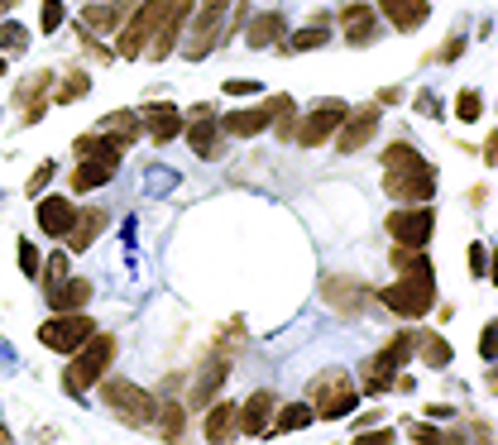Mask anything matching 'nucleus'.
Listing matches in <instances>:
<instances>
[{
  "label": "nucleus",
  "mask_w": 498,
  "mask_h": 445,
  "mask_svg": "<svg viewBox=\"0 0 498 445\" xmlns=\"http://www.w3.org/2000/svg\"><path fill=\"white\" fill-rule=\"evenodd\" d=\"M412 436H422V441H441V431H436V426H426V422H412Z\"/></svg>",
  "instance_id": "54"
},
{
  "label": "nucleus",
  "mask_w": 498,
  "mask_h": 445,
  "mask_svg": "<svg viewBox=\"0 0 498 445\" xmlns=\"http://www.w3.org/2000/svg\"><path fill=\"white\" fill-rule=\"evenodd\" d=\"M183 416H187V407H183V402H163L154 422H159V431H163V436H183Z\"/></svg>",
  "instance_id": "39"
},
{
  "label": "nucleus",
  "mask_w": 498,
  "mask_h": 445,
  "mask_svg": "<svg viewBox=\"0 0 498 445\" xmlns=\"http://www.w3.org/2000/svg\"><path fill=\"white\" fill-rule=\"evenodd\" d=\"M379 116H383V106H379V101L350 110V116L340 120V130H336V149H340V154H359V149H365L369 139L379 134Z\"/></svg>",
  "instance_id": "14"
},
{
  "label": "nucleus",
  "mask_w": 498,
  "mask_h": 445,
  "mask_svg": "<svg viewBox=\"0 0 498 445\" xmlns=\"http://www.w3.org/2000/svg\"><path fill=\"white\" fill-rule=\"evenodd\" d=\"M307 402H312V412L322 416V422H340V416H350L359 407V383L345 369H326V373L312 379Z\"/></svg>",
  "instance_id": "4"
},
{
  "label": "nucleus",
  "mask_w": 498,
  "mask_h": 445,
  "mask_svg": "<svg viewBox=\"0 0 498 445\" xmlns=\"http://www.w3.org/2000/svg\"><path fill=\"white\" fill-rule=\"evenodd\" d=\"M273 412H279V398H273L269 388H259V393L240 407V431H245V436H269Z\"/></svg>",
  "instance_id": "22"
},
{
  "label": "nucleus",
  "mask_w": 498,
  "mask_h": 445,
  "mask_svg": "<svg viewBox=\"0 0 498 445\" xmlns=\"http://www.w3.org/2000/svg\"><path fill=\"white\" fill-rule=\"evenodd\" d=\"M134 0H87V10H82V30L87 34H116L124 24V10H130Z\"/></svg>",
  "instance_id": "19"
},
{
  "label": "nucleus",
  "mask_w": 498,
  "mask_h": 445,
  "mask_svg": "<svg viewBox=\"0 0 498 445\" xmlns=\"http://www.w3.org/2000/svg\"><path fill=\"white\" fill-rule=\"evenodd\" d=\"M374 297H379V307H389L393 316H403V321H422V316L436 307V278H432V269L398 273V283L379 287Z\"/></svg>",
  "instance_id": "2"
},
{
  "label": "nucleus",
  "mask_w": 498,
  "mask_h": 445,
  "mask_svg": "<svg viewBox=\"0 0 498 445\" xmlns=\"http://www.w3.org/2000/svg\"><path fill=\"white\" fill-rule=\"evenodd\" d=\"M279 106H283V96H269V101H259V106H249V110H226L220 116V134L226 139H254V134H264L273 116H279Z\"/></svg>",
  "instance_id": "13"
},
{
  "label": "nucleus",
  "mask_w": 498,
  "mask_h": 445,
  "mask_svg": "<svg viewBox=\"0 0 498 445\" xmlns=\"http://www.w3.org/2000/svg\"><path fill=\"white\" fill-rule=\"evenodd\" d=\"M187 15H192V0H177V5L168 10V20L154 30V39L144 44V53L140 58H149V63H163L168 53L177 48V39H183V30H187Z\"/></svg>",
  "instance_id": "15"
},
{
  "label": "nucleus",
  "mask_w": 498,
  "mask_h": 445,
  "mask_svg": "<svg viewBox=\"0 0 498 445\" xmlns=\"http://www.w3.org/2000/svg\"><path fill=\"white\" fill-rule=\"evenodd\" d=\"M110 177H116V168L110 163H96V158H77V168H73V192H96V187H106Z\"/></svg>",
  "instance_id": "29"
},
{
  "label": "nucleus",
  "mask_w": 498,
  "mask_h": 445,
  "mask_svg": "<svg viewBox=\"0 0 498 445\" xmlns=\"http://www.w3.org/2000/svg\"><path fill=\"white\" fill-rule=\"evenodd\" d=\"M412 355H417V330H398V336L383 345L379 355H369V359H365V383H359V393L383 398V393L393 388L398 369H408V364H412Z\"/></svg>",
  "instance_id": "3"
},
{
  "label": "nucleus",
  "mask_w": 498,
  "mask_h": 445,
  "mask_svg": "<svg viewBox=\"0 0 498 445\" xmlns=\"http://www.w3.org/2000/svg\"><path fill=\"white\" fill-rule=\"evenodd\" d=\"M484 269H489V249H484V244L475 240V244H469V273L484 278Z\"/></svg>",
  "instance_id": "49"
},
{
  "label": "nucleus",
  "mask_w": 498,
  "mask_h": 445,
  "mask_svg": "<svg viewBox=\"0 0 498 445\" xmlns=\"http://www.w3.org/2000/svg\"><path fill=\"white\" fill-rule=\"evenodd\" d=\"M48 81H53V73H34V77H24L20 81V91H15V101L24 106V124H34L39 116H44V91H48Z\"/></svg>",
  "instance_id": "28"
},
{
  "label": "nucleus",
  "mask_w": 498,
  "mask_h": 445,
  "mask_svg": "<svg viewBox=\"0 0 498 445\" xmlns=\"http://www.w3.org/2000/svg\"><path fill=\"white\" fill-rule=\"evenodd\" d=\"M235 431H240V402L220 398V402H206V422H202V436L206 441H230Z\"/></svg>",
  "instance_id": "21"
},
{
  "label": "nucleus",
  "mask_w": 498,
  "mask_h": 445,
  "mask_svg": "<svg viewBox=\"0 0 498 445\" xmlns=\"http://www.w3.org/2000/svg\"><path fill=\"white\" fill-rule=\"evenodd\" d=\"M116 350H120V340L110 336V330H91V336L73 350V359H67L63 388H67L73 398H82L87 388H96V383L106 379V369H110V359H116Z\"/></svg>",
  "instance_id": "1"
},
{
  "label": "nucleus",
  "mask_w": 498,
  "mask_h": 445,
  "mask_svg": "<svg viewBox=\"0 0 498 445\" xmlns=\"http://www.w3.org/2000/svg\"><path fill=\"white\" fill-rule=\"evenodd\" d=\"M345 116H350V106H345V101H322V106H312L307 116L293 124V144L316 149V144H326V139H336V130H340Z\"/></svg>",
  "instance_id": "11"
},
{
  "label": "nucleus",
  "mask_w": 498,
  "mask_h": 445,
  "mask_svg": "<svg viewBox=\"0 0 498 445\" xmlns=\"http://www.w3.org/2000/svg\"><path fill=\"white\" fill-rule=\"evenodd\" d=\"M393 269L398 273H412V269H432V259L422 254V249H412V244H393Z\"/></svg>",
  "instance_id": "38"
},
{
  "label": "nucleus",
  "mask_w": 498,
  "mask_h": 445,
  "mask_svg": "<svg viewBox=\"0 0 498 445\" xmlns=\"http://www.w3.org/2000/svg\"><path fill=\"white\" fill-rule=\"evenodd\" d=\"M326 44H331L326 24H307V30H297L293 39H288V48H293V53H312V48H326Z\"/></svg>",
  "instance_id": "36"
},
{
  "label": "nucleus",
  "mask_w": 498,
  "mask_h": 445,
  "mask_svg": "<svg viewBox=\"0 0 498 445\" xmlns=\"http://www.w3.org/2000/svg\"><path fill=\"white\" fill-rule=\"evenodd\" d=\"M374 101H379V106H393V101H403V87H383L379 96H374Z\"/></svg>",
  "instance_id": "53"
},
{
  "label": "nucleus",
  "mask_w": 498,
  "mask_h": 445,
  "mask_svg": "<svg viewBox=\"0 0 498 445\" xmlns=\"http://www.w3.org/2000/svg\"><path fill=\"white\" fill-rule=\"evenodd\" d=\"M460 53H465V34H451L446 44H441V48L432 53V63H455Z\"/></svg>",
  "instance_id": "45"
},
{
  "label": "nucleus",
  "mask_w": 498,
  "mask_h": 445,
  "mask_svg": "<svg viewBox=\"0 0 498 445\" xmlns=\"http://www.w3.org/2000/svg\"><path fill=\"white\" fill-rule=\"evenodd\" d=\"M39 278H44V287H53V283H63V278H67V254H53V259H48V269H44V273H39Z\"/></svg>",
  "instance_id": "48"
},
{
  "label": "nucleus",
  "mask_w": 498,
  "mask_h": 445,
  "mask_svg": "<svg viewBox=\"0 0 498 445\" xmlns=\"http://www.w3.org/2000/svg\"><path fill=\"white\" fill-rule=\"evenodd\" d=\"M101 402L124 426H154V416H159L154 393L140 388V383H130V379H101Z\"/></svg>",
  "instance_id": "5"
},
{
  "label": "nucleus",
  "mask_w": 498,
  "mask_h": 445,
  "mask_svg": "<svg viewBox=\"0 0 498 445\" xmlns=\"http://www.w3.org/2000/svg\"><path fill=\"white\" fill-rule=\"evenodd\" d=\"M383 192L403 206H417V201H432L436 197V168H383Z\"/></svg>",
  "instance_id": "12"
},
{
  "label": "nucleus",
  "mask_w": 498,
  "mask_h": 445,
  "mask_svg": "<svg viewBox=\"0 0 498 445\" xmlns=\"http://www.w3.org/2000/svg\"><path fill=\"white\" fill-rule=\"evenodd\" d=\"M73 149H77V158H96V163H110V168H120V158H124V149L116 144V139H106L101 130H96V134H77Z\"/></svg>",
  "instance_id": "27"
},
{
  "label": "nucleus",
  "mask_w": 498,
  "mask_h": 445,
  "mask_svg": "<svg viewBox=\"0 0 498 445\" xmlns=\"http://www.w3.org/2000/svg\"><path fill=\"white\" fill-rule=\"evenodd\" d=\"M283 407V402H279ZM316 422V412H312V402H288L283 412H273V426L269 431H302V426H312Z\"/></svg>",
  "instance_id": "33"
},
{
  "label": "nucleus",
  "mask_w": 498,
  "mask_h": 445,
  "mask_svg": "<svg viewBox=\"0 0 498 445\" xmlns=\"http://www.w3.org/2000/svg\"><path fill=\"white\" fill-rule=\"evenodd\" d=\"M340 39L350 48H369L379 39V10L374 5H345L340 10Z\"/></svg>",
  "instance_id": "17"
},
{
  "label": "nucleus",
  "mask_w": 498,
  "mask_h": 445,
  "mask_svg": "<svg viewBox=\"0 0 498 445\" xmlns=\"http://www.w3.org/2000/svg\"><path fill=\"white\" fill-rule=\"evenodd\" d=\"M484 278H489V283L498 287V249H494V259H489V269H484Z\"/></svg>",
  "instance_id": "55"
},
{
  "label": "nucleus",
  "mask_w": 498,
  "mask_h": 445,
  "mask_svg": "<svg viewBox=\"0 0 498 445\" xmlns=\"http://www.w3.org/2000/svg\"><path fill=\"white\" fill-rule=\"evenodd\" d=\"M293 124H297V106H293V96H283V106H279V116H273L269 130L279 139H293Z\"/></svg>",
  "instance_id": "43"
},
{
  "label": "nucleus",
  "mask_w": 498,
  "mask_h": 445,
  "mask_svg": "<svg viewBox=\"0 0 498 445\" xmlns=\"http://www.w3.org/2000/svg\"><path fill=\"white\" fill-rule=\"evenodd\" d=\"M87 91H91V77L82 73V67H67V73H63V87H58L53 101H58V106H73L77 96H87Z\"/></svg>",
  "instance_id": "35"
},
{
  "label": "nucleus",
  "mask_w": 498,
  "mask_h": 445,
  "mask_svg": "<svg viewBox=\"0 0 498 445\" xmlns=\"http://www.w3.org/2000/svg\"><path fill=\"white\" fill-rule=\"evenodd\" d=\"M5 67H10V63H5V58H0V77H5Z\"/></svg>",
  "instance_id": "57"
},
{
  "label": "nucleus",
  "mask_w": 498,
  "mask_h": 445,
  "mask_svg": "<svg viewBox=\"0 0 498 445\" xmlns=\"http://www.w3.org/2000/svg\"><path fill=\"white\" fill-rule=\"evenodd\" d=\"M283 34H288V20L279 15V10L254 15V20L245 24V44H249V48H273V44H283Z\"/></svg>",
  "instance_id": "26"
},
{
  "label": "nucleus",
  "mask_w": 498,
  "mask_h": 445,
  "mask_svg": "<svg viewBox=\"0 0 498 445\" xmlns=\"http://www.w3.org/2000/svg\"><path fill=\"white\" fill-rule=\"evenodd\" d=\"M110 226V211H101V206H87V211H77V220H73V230L63 235V244H67V254H82L96 235H101Z\"/></svg>",
  "instance_id": "23"
},
{
  "label": "nucleus",
  "mask_w": 498,
  "mask_h": 445,
  "mask_svg": "<svg viewBox=\"0 0 498 445\" xmlns=\"http://www.w3.org/2000/svg\"><path fill=\"white\" fill-rule=\"evenodd\" d=\"M140 130H144V124H140V110H116V116L101 120V134H116L120 149H130L134 139H140Z\"/></svg>",
  "instance_id": "30"
},
{
  "label": "nucleus",
  "mask_w": 498,
  "mask_h": 445,
  "mask_svg": "<svg viewBox=\"0 0 498 445\" xmlns=\"http://www.w3.org/2000/svg\"><path fill=\"white\" fill-rule=\"evenodd\" d=\"M173 5H177V0H134V15L120 24V39H116V53H120V58H140L144 44L154 39L159 24L168 20Z\"/></svg>",
  "instance_id": "6"
},
{
  "label": "nucleus",
  "mask_w": 498,
  "mask_h": 445,
  "mask_svg": "<svg viewBox=\"0 0 498 445\" xmlns=\"http://www.w3.org/2000/svg\"><path fill=\"white\" fill-rule=\"evenodd\" d=\"M412 106H417V116H426V120H446V106H441L436 91H417V96H412Z\"/></svg>",
  "instance_id": "44"
},
{
  "label": "nucleus",
  "mask_w": 498,
  "mask_h": 445,
  "mask_svg": "<svg viewBox=\"0 0 498 445\" xmlns=\"http://www.w3.org/2000/svg\"><path fill=\"white\" fill-rule=\"evenodd\" d=\"M383 230L393 235V244H412V249H426L436 235V211L432 201H417V206H398V211L383 216Z\"/></svg>",
  "instance_id": "8"
},
{
  "label": "nucleus",
  "mask_w": 498,
  "mask_h": 445,
  "mask_svg": "<svg viewBox=\"0 0 498 445\" xmlns=\"http://www.w3.org/2000/svg\"><path fill=\"white\" fill-rule=\"evenodd\" d=\"M383 168H426V158L417 154V144H408V139H393L389 149L379 154Z\"/></svg>",
  "instance_id": "34"
},
{
  "label": "nucleus",
  "mask_w": 498,
  "mask_h": 445,
  "mask_svg": "<svg viewBox=\"0 0 498 445\" xmlns=\"http://www.w3.org/2000/svg\"><path fill=\"white\" fill-rule=\"evenodd\" d=\"M44 297H48V307H53V312H87L91 283H87V278H63V283L44 287Z\"/></svg>",
  "instance_id": "25"
},
{
  "label": "nucleus",
  "mask_w": 498,
  "mask_h": 445,
  "mask_svg": "<svg viewBox=\"0 0 498 445\" xmlns=\"http://www.w3.org/2000/svg\"><path fill=\"white\" fill-rule=\"evenodd\" d=\"M479 359H489V364L498 359V321L484 326V336H479Z\"/></svg>",
  "instance_id": "47"
},
{
  "label": "nucleus",
  "mask_w": 498,
  "mask_h": 445,
  "mask_svg": "<svg viewBox=\"0 0 498 445\" xmlns=\"http://www.w3.org/2000/svg\"><path fill=\"white\" fill-rule=\"evenodd\" d=\"M34 216H39V230L53 235V240H63V235L73 230V220H77V206H73V197H44Z\"/></svg>",
  "instance_id": "24"
},
{
  "label": "nucleus",
  "mask_w": 498,
  "mask_h": 445,
  "mask_svg": "<svg viewBox=\"0 0 498 445\" xmlns=\"http://www.w3.org/2000/svg\"><path fill=\"white\" fill-rule=\"evenodd\" d=\"M183 134H187V149L197 158H220L226 154V134H220L216 106H192L183 116Z\"/></svg>",
  "instance_id": "9"
},
{
  "label": "nucleus",
  "mask_w": 498,
  "mask_h": 445,
  "mask_svg": "<svg viewBox=\"0 0 498 445\" xmlns=\"http://www.w3.org/2000/svg\"><path fill=\"white\" fill-rule=\"evenodd\" d=\"M379 15L393 24L398 34H417L426 20H432V5L426 0H379Z\"/></svg>",
  "instance_id": "18"
},
{
  "label": "nucleus",
  "mask_w": 498,
  "mask_h": 445,
  "mask_svg": "<svg viewBox=\"0 0 498 445\" xmlns=\"http://www.w3.org/2000/svg\"><path fill=\"white\" fill-rule=\"evenodd\" d=\"M264 87H259V81H245V77H230L226 81V96H259Z\"/></svg>",
  "instance_id": "50"
},
{
  "label": "nucleus",
  "mask_w": 498,
  "mask_h": 445,
  "mask_svg": "<svg viewBox=\"0 0 498 445\" xmlns=\"http://www.w3.org/2000/svg\"><path fill=\"white\" fill-rule=\"evenodd\" d=\"M91 330H96V321L87 312H53L48 321L39 326V345H44V350H58V355H73Z\"/></svg>",
  "instance_id": "10"
},
{
  "label": "nucleus",
  "mask_w": 498,
  "mask_h": 445,
  "mask_svg": "<svg viewBox=\"0 0 498 445\" xmlns=\"http://www.w3.org/2000/svg\"><path fill=\"white\" fill-rule=\"evenodd\" d=\"M5 10H10V0H0V15H5Z\"/></svg>",
  "instance_id": "56"
},
{
  "label": "nucleus",
  "mask_w": 498,
  "mask_h": 445,
  "mask_svg": "<svg viewBox=\"0 0 498 445\" xmlns=\"http://www.w3.org/2000/svg\"><path fill=\"white\" fill-rule=\"evenodd\" d=\"M417 355H422L426 369H446L451 364V345H446L441 330H417Z\"/></svg>",
  "instance_id": "32"
},
{
  "label": "nucleus",
  "mask_w": 498,
  "mask_h": 445,
  "mask_svg": "<svg viewBox=\"0 0 498 445\" xmlns=\"http://www.w3.org/2000/svg\"><path fill=\"white\" fill-rule=\"evenodd\" d=\"M479 158L489 163V168H498V124H494V134H489V139H484V144H479Z\"/></svg>",
  "instance_id": "51"
},
{
  "label": "nucleus",
  "mask_w": 498,
  "mask_h": 445,
  "mask_svg": "<svg viewBox=\"0 0 498 445\" xmlns=\"http://www.w3.org/2000/svg\"><path fill=\"white\" fill-rule=\"evenodd\" d=\"M484 116V96L475 91V87H465L460 96H455V120H460V124H475Z\"/></svg>",
  "instance_id": "37"
},
{
  "label": "nucleus",
  "mask_w": 498,
  "mask_h": 445,
  "mask_svg": "<svg viewBox=\"0 0 498 445\" xmlns=\"http://www.w3.org/2000/svg\"><path fill=\"white\" fill-rule=\"evenodd\" d=\"M63 20H67V5H63V0H44V5H39V30H44V34H58Z\"/></svg>",
  "instance_id": "42"
},
{
  "label": "nucleus",
  "mask_w": 498,
  "mask_h": 445,
  "mask_svg": "<svg viewBox=\"0 0 498 445\" xmlns=\"http://www.w3.org/2000/svg\"><path fill=\"white\" fill-rule=\"evenodd\" d=\"M140 124H144V134L154 139V144H173V139H183V110H177L173 101H149L140 110Z\"/></svg>",
  "instance_id": "16"
},
{
  "label": "nucleus",
  "mask_w": 498,
  "mask_h": 445,
  "mask_svg": "<svg viewBox=\"0 0 498 445\" xmlns=\"http://www.w3.org/2000/svg\"><path fill=\"white\" fill-rule=\"evenodd\" d=\"M20 273L24 278H39V273H44V259H39V244L30 240V235H20Z\"/></svg>",
  "instance_id": "41"
},
{
  "label": "nucleus",
  "mask_w": 498,
  "mask_h": 445,
  "mask_svg": "<svg viewBox=\"0 0 498 445\" xmlns=\"http://www.w3.org/2000/svg\"><path fill=\"white\" fill-rule=\"evenodd\" d=\"M359 441H365V445H389L393 431H389V426H383V431H369V426H365V431H359Z\"/></svg>",
  "instance_id": "52"
},
{
  "label": "nucleus",
  "mask_w": 498,
  "mask_h": 445,
  "mask_svg": "<svg viewBox=\"0 0 498 445\" xmlns=\"http://www.w3.org/2000/svg\"><path fill=\"white\" fill-rule=\"evenodd\" d=\"M322 297H326L336 312H345V316H355V312H365V307H369L365 283H355V278H336V273H331L326 283H322Z\"/></svg>",
  "instance_id": "20"
},
{
  "label": "nucleus",
  "mask_w": 498,
  "mask_h": 445,
  "mask_svg": "<svg viewBox=\"0 0 498 445\" xmlns=\"http://www.w3.org/2000/svg\"><path fill=\"white\" fill-rule=\"evenodd\" d=\"M53 173H58V163H53V158H44V163H39V168H34V177H30V197H39V192H44V187L53 183Z\"/></svg>",
  "instance_id": "46"
},
{
  "label": "nucleus",
  "mask_w": 498,
  "mask_h": 445,
  "mask_svg": "<svg viewBox=\"0 0 498 445\" xmlns=\"http://www.w3.org/2000/svg\"><path fill=\"white\" fill-rule=\"evenodd\" d=\"M226 373H230L226 359H211V364H206V373H202L197 383H192V407H206V402L216 398V388L226 383Z\"/></svg>",
  "instance_id": "31"
},
{
  "label": "nucleus",
  "mask_w": 498,
  "mask_h": 445,
  "mask_svg": "<svg viewBox=\"0 0 498 445\" xmlns=\"http://www.w3.org/2000/svg\"><path fill=\"white\" fill-rule=\"evenodd\" d=\"M230 5H235V0H202L197 15H187V39H183L187 63L206 58V53L220 44V30H226V10Z\"/></svg>",
  "instance_id": "7"
},
{
  "label": "nucleus",
  "mask_w": 498,
  "mask_h": 445,
  "mask_svg": "<svg viewBox=\"0 0 498 445\" xmlns=\"http://www.w3.org/2000/svg\"><path fill=\"white\" fill-rule=\"evenodd\" d=\"M24 48H30V30L15 24V20H5L0 24V53H24Z\"/></svg>",
  "instance_id": "40"
}]
</instances>
